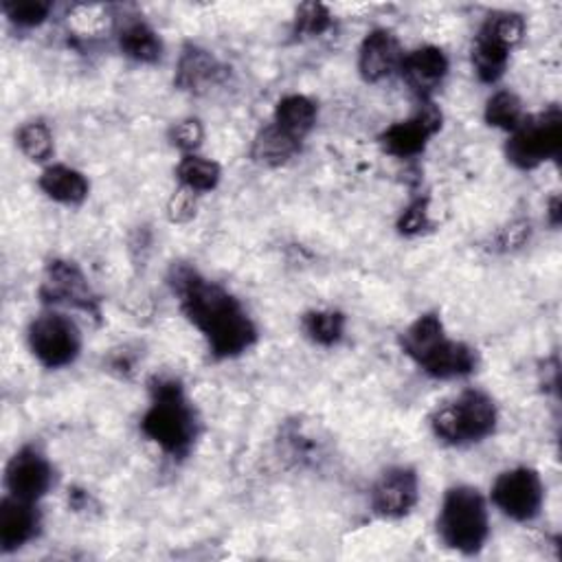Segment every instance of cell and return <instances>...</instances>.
Wrapping results in <instances>:
<instances>
[{"label":"cell","instance_id":"cell-7","mask_svg":"<svg viewBox=\"0 0 562 562\" xmlns=\"http://www.w3.org/2000/svg\"><path fill=\"white\" fill-rule=\"evenodd\" d=\"M545 499V488L536 471L514 468L503 473L492 486L494 505L514 521H532L538 516Z\"/></svg>","mask_w":562,"mask_h":562},{"label":"cell","instance_id":"cell-6","mask_svg":"<svg viewBox=\"0 0 562 562\" xmlns=\"http://www.w3.org/2000/svg\"><path fill=\"white\" fill-rule=\"evenodd\" d=\"M29 347L45 367L60 369L80 356L82 337L71 319L58 313H49L32 323Z\"/></svg>","mask_w":562,"mask_h":562},{"label":"cell","instance_id":"cell-2","mask_svg":"<svg viewBox=\"0 0 562 562\" xmlns=\"http://www.w3.org/2000/svg\"><path fill=\"white\" fill-rule=\"evenodd\" d=\"M150 391L152 406L144 415L140 429L166 453L185 457L198 438V419L181 382L174 378H157Z\"/></svg>","mask_w":562,"mask_h":562},{"label":"cell","instance_id":"cell-14","mask_svg":"<svg viewBox=\"0 0 562 562\" xmlns=\"http://www.w3.org/2000/svg\"><path fill=\"white\" fill-rule=\"evenodd\" d=\"M40 529V514L32 501L5 499L0 503V547L14 551L29 542Z\"/></svg>","mask_w":562,"mask_h":562},{"label":"cell","instance_id":"cell-18","mask_svg":"<svg viewBox=\"0 0 562 562\" xmlns=\"http://www.w3.org/2000/svg\"><path fill=\"white\" fill-rule=\"evenodd\" d=\"M40 190L56 203L62 205H80L88 196V181L82 172L66 168V166H53L47 168L40 176Z\"/></svg>","mask_w":562,"mask_h":562},{"label":"cell","instance_id":"cell-5","mask_svg":"<svg viewBox=\"0 0 562 562\" xmlns=\"http://www.w3.org/2000/svg\"><path fill=\"white\" fill-rule=\"evenodd\" d=\"M562 150V114L553 106L540 114L525 117L510 132L508 159L521 170H534L545 161L558 159Z\"/></svg>","mask_w":562,"mask_h":562},{"label":"cell","instance_id":"cell-19","mask_svg":"<svg viewBox=\"0 0 562 562\" xmlns=\"http://www.w3.org/2000/svg\"><path fill=\"white\" fill-rule=\"evenodd\" d=\"M281 132L302 140L317 123V106L304 95H289L274 108V121Z\"/></svg>","mask_w":562,"mask_h":562},{"label":"cell","instance_id":"cell-4","mask_svg":"<svg viewBox=\"0 0 562 562\" xmlns=\"http://www.w3.org/2000/svg\"><path fill=\"white\" fill-rule=\"evenodd\" d=\"M438 532L447 547L462 553H477L488 538V508L477 488L457 486L444 497Z\"/></svg>","mask_w":562,"mask_h":562},{"label":"cell","instance_id":"cell-15","mask_svg":"<svg viewBox=\"0 0 562 562\" xmlns=\"http://www.w3.org/2000/svg\"><path fill=\"white\" fill-rule=\"evenodd\" d=\"M429 376L440 380L462 378L475 371L477 367V352L466 343H457L451 339L440 341L425 358L417 363Z\"/></svg>","mask_w":562,"mask_h":562},{"label":"cell","instance_id":"cell-13","mask_svg":"<svg viewBox=\"0 0 562 562\" xmlns=\"http://www.w3.org/2000/svg\"><path fill=\"white\" fill-rule=\"evenodd\" d=\"M402 60H404V51L398 38L387 29H376L365 38L361 47L358 71L367 82L376 84L391 77L395 71H400Z\"/></svg>","mask_w":562,"mask_h":562},{"label":"cell","instance_id":"cell-16","mask_svg":"<svg viewBox=\"0 0 562 562\" xmlns=\"http://www.w3.org/2000/svg\"><path fill=\"white\" fill-rule=\"evenodd\" d=\"M222 66L218 60L198 47H187L179 60V71H176V84L183 90L200 93L207 90L209 86H216L222 77Z\"/></svg>","mask_w":562,"mask_h":562},{"label":"cell","instance_id":"cell-23","mask_svg":"<svg viewBox=\"0 0 562 562\" xmlns=\"http://www.w3.org/2000/svg\"><path fill=\"white\" fill-rule=\"evenodd\" d=\"M176 176L185 190H190L194 194H205V192H211L218 187L220 168H218V163H213L209 159H203L198 155H187L181 161Z\"/></svg>","mask_w":562,"mask_h":562},{"label":"cell","instance_id":"cell-12","mask_svg":"<svg viewBox=\"0 0 562 562\" xmlns=\"http://www.w3.org/2000/svg\"><path fill=\"white\" fill-rule=\"evenodd\" d=\"M447 73L449 60L444 51L438 47H422L411 51L408 56H404L400 66V75L406 82V86L425 101L440 88Z\"/></svg>","mask_w":562,"mask_h":562},{"label":"cell","instance_id":"cell-1","mask_svg":"<svg viewBox=\"0 0 562 562\" xmlns=\"http://www.w3.org/2000/svg\"><path fill=\"white\" fill-rule=\"evenodd\" d=\"M172 289L185 317L205 334L213 356L233 358L253 347L257 330L242 306L190 266L172 270Z\"/></svg>","mask_w":562,"mask_h":562},{"label":"cell","instance_id":"cell-29","mask_svg":"<svg viewBox=\"0 0 562 562\" xmlns=\"http://www.w3.org/2000/svg\"><path fill=\"white\" fill-rule=\"evenodd\" d=\"M330 25H332V16H330L326 5H321V3H306L297 12L295 32L300 36L313 38V36H321L323 32H328Z\"/></svg>","mask_w":562,"mask_h":562},{"label":"cell","instance_id":"cell-17","mask_svg":"<svg viewBox=\"0 0 562 562\" xmlns=\"http://www.w3.org/2000/svg\"><path fill=\"white\" fill-rule=\"evenodd\" d=\"M302 150V140L289 136L286 132H281L274 123L259 130V134L253 140L251 157L259 166L266 168H277L289 163L297 152Z\"/></svg>","mask_w":562,"mask_h":562},{"label":"cell","instance_id":"cell-33","mask_svg":"<svg viewBox=\"0 0 562 562\" xmlns=\"http://www.w3.org/2000/svg\"><path fill=\"white\" fill-rule=\"evenodd\" d=\"M525 237H529V224H512V227L505 231L501 246H505V248L521 246V244L525 242Z\"/></svg>","mask_w":562,"mask_h":562},{"label":"cell","instance_id":"cell-30","mask_svg":"<svg viewBox=\"0 0 562 562\" xmlns=\"http://www.w3.org/2000/svg\"><path fill=\"white\" fill-rule=\"evenodd\" d=\"M431 227V220H429V200H415L411 203L400 222H398V229L402 235H419L422 231H427Z\"/></svg>","mask_w":562,"mask_h":562},{"label":"cell","instance_id":"cell-3","mask_svg":"<svg viewBox=\"0 0 562 562\" xmlns=\"http://www.w3.org/2000/svg\"><path fill=\"white\" fill-rule=\"evenodd\" d=\"M497 406L481 391H464L460 398L438 406L431 415L433 433L447 444H473L494 433Z\"/></svg>","mask_w":562,"mask_h":562},{"label":"cell","instance_id":"cell-20","mask_svg":"<svg viewBox=\"0 0 562 562\" xmlns=\"http://www.w3.org/2000/svg\"><path fill=\"white\" fill-rule=\"evenodd\" d=\"M119 47L121 51L140 64H152L161 58L163 53V45L161 38L157 36V32L152 27H148L146 23H127L121 34H119Z\"/></svg>","mask_w":562,"mask_h":562},{"label":"cell","instance_id":"cell-10","mask_svg":"<svg viewBox=\"0 0 562 562\" xmlns=\"http://www.w3.org/2000/svg\"><path fill=\"white\" fill-rule=\"evenodd\" d=\"M419 497L417 475L411 468L387 471L371 490V508L382 518L406 516Z\"/></svg>","mask_w":562,"mask_h":562},{"label":"cell","instance_id":"cell-27","mask_svg":"<svg viewBox=\"0 0 562 562\" xmlns=\"http://www.w3.org/2000/svg\"><path fill=\"white\" fill-rule=\"evenodd\" d=\"M479 34L488 36L490 40H494L501 47L512 51V47H516L523 40L525 23L518 14H494L486 21V25L481 27Z\"/></svg>","mask_w":562,"mask_h":562},{"label":"cell","instance_id":"cell-22","mask_svg":"<svg viewBox=\"0 0 562 562\" xmlns=\"http://www.w3.org/2000/svg\"><path fill=\"white\" fill-rule=\"evenodd\" d=\"M510 60V49L501 47L499 42L490 40L488 36L479 34L473 47V66L481 82L494 84L503 77Z\"/></svg>","mask_w":562,"mask_h":562},{"label":"cell","instance_id":"cell-11","mask_svg":"<svg viewBox=\"0 0 562 562\" xmlns=\"http://www.w3.org/2000/svg\"><path fill=\"white\" fill-rule=\"evenodd\" d=\"M53 484V468L36 449L19 451L8 466V488L12 497L36 503L49 492Z\"/></svg>","mask_w":562,"mask_h":562},{"label":"cell","instance_id":"cell-31","mask_svg":"<svg viewBox=\"0 0 562 562\" xmlns=\"http://www.w3.org/2000/svg\"><path fill=\"white\" fill-rule=\"evenodd\" d=\"M203 136H205V132H203V125L198 119H185V121L176 123L172 130L174 146L190 155L203 144Z\"/></svg>","mask_w":562,"mask_h":562},{"label":"cell","instance_id":"cell-9","mask_svg":"<svg viewBox=\"0 0 562 562\" xmlns=\"http://www.w3.org/2000/svg\"><path fill=\"white\" fill-rule=\"evenodd\" d=\"M40 293L49 304H66L99 317V302L93 295L86 277L73 261L53 259L47 266V281Z\"/></svg>","mask_w":562,"mask_h":562},{"label":"cell","instance_id":"cell-34","mask_svg":"<svg viewBox=\"0 0 562 562\" xmlns=\"http://www.w3.org/2000/svg\"><path fill=\"white\" fill-rule=\"evenodd\" d=\"M549 216H551V224H553V227H558V222H560V200H558V198H553V200H551Z\"/></svg>","mask_w":562,"mask_h":562},{"label":"cell","instance_id":"cell-21","mask_svg":"<svg viewBox=\"0 0 562 562\" xmlns=\"http://www.w3.org/2000/svg\"><path fill=\"white\" fill-rule=\"evenodd\" d=\"M447 339L442 319L438 315H425L411 323L402 334V350L419 363L440 341Z\"/></svg>","mask_w":562,"mask_h":562},{"label":"cell","instance_id":"cell-8","mask_svg":"<svg viewBox=\"0 0 562 562\" xmlns=\"http://www.w3.org/2000/svg\"><path fill=\"white\" fill-rule=\"evenodd\" d=\"M440 127L442 112L431 101H425L415 117L387 127L380 136V144L389 155L398 159H411L425 152L429 138L440 132Z\"/></svg>","mask_w":562,"mask_h":562},{"label":"cell","instance_id":"cell-24","mask_svg":"<svg viewBox=\"0 0 562 562\" xmlns=\"http://www.w3.org/2000/svg\"><path fill=\"white\" fill-rule=\"evenodd\" d=\"M306 337L323 347L337 345L345 332V317L334 310H315L304 317Z\"/></svg>","mask_w":562,"mask_h":562},{"label":"cell","instance_id":"cell-32","mask_svg":"<svg viewBox=\"0 0 562 562\" xmlns=\"http://www.w3.org/2000/svg\"><path fill=\"white\" fill-rule=\"evenodd\" d=\"M168 209H170V218H172L174 222H187V220L194 218V213H196V194L190 192V190H185V187H181V190L172 196Z\"/></svg>","mask_w":562,"mask_h":562},{"label":"cell","instance_id":"cell-28","mask_svg":"<svg viewBox=\"0 0 562 562\" xmlns=\"http://www.w3.org/2000/svg\"><path fill=\"white\" fill-rule=\"evenodd\" d=\"M3 10L19 27H38L47 21L51 3H45V0H5Z\"/></svg>","mask_w":562,"mask_h":562},{"label":"cell","instance_id":"cell-26","mask_svg":"<svg viewBox=\"0 0 562 562\" xmlns=\"http://www.w3.org/2000/svg\"><path fill=\"white\" fill-rule=\"evenodd\" d=\"M19 148L29 161L42 163L53 155V136L42 121H32L19 132Z\"/></svg>","mask_w":562,"mask_h":562},{"label":"cell","instance_id":"cell-25","mask_svg":"<svg viewBox=\"0 0 562 562\" xmlns=\"http://www.w3.org/2000/svg\"><path fill=\"white\" fill-rule=\"evenodd\" d=\"M525 119L523 114V106L518 101L516 95L503 90V93H497L488 99L486 103V121L492 125V127H501V130H516L518 123Z\"/></svg>","mask_w":562,"mask_h":562}]
</instances>
